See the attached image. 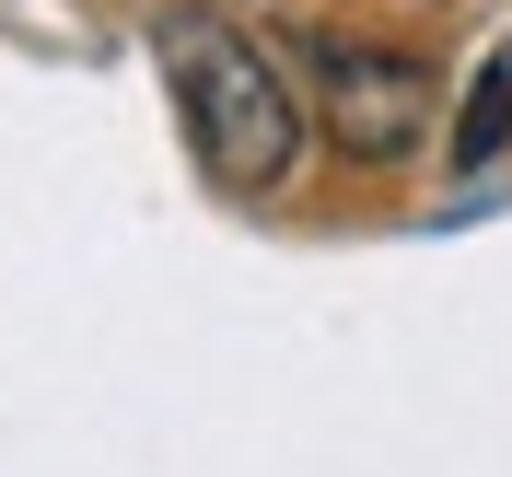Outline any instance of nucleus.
Returning a JSON list of instances; mask_svg holds the SVG:
<instances>
[{
  "mask_svg": "<svg viewBox=\"0 0 512 477\" xmlns=\"http://www.w3.org/2000/svg\"><path fill=\"white\" fill-rule=\"evenodd\" d=\"M163 70H175V105H187V140L198 163L222 175V187H280L291 163H303V105H291L280 59L233 35L222 12H187V24H163Z\"/></svg>",
  "mask_w": 512,
  "mask_h": 477,
  "instance_id": "nucleus-1",
  "label": "nucleus"
},
{
  "mask_svg": "<svg viewBox=\"0 0 512 477\" xmlns=\"http://www.w3.org/2000/svg\"><path fill=\"white\" fill-rule=\"evenodd\" d=\"M315 117H326L338 152L396 163L419 140V117H431V82H419L396 47H315Z\"/></svg>",
  "mask_w": 512,
  "mask_h": 477,
  "instance_id": "nucleus-2",
  "label": "nucleus"
}]
</instances>
